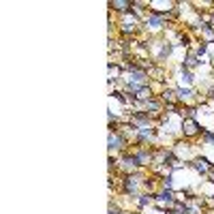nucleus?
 Masks as SVG:
<instances>
[{
	"mask_svg": "<svg viewBox=\"0 0 214 214\" xmlns=\"http://www.w3.org/2000/svg\"><path fill=\"white\" fill-rule=\"evenodd\" d=\"M154 199H159V201H165V204H173V201H176V199H173V193H171L169 188H167V191H163L161 195H156Z\"/></svg>",
	"mask_w": 214,
	"mask_h": 214,
	"instance_id": "obj_1",
	"label": "nucleus"
},
{
	"mask_svg": "<svg viewBox=\"0 0 214 214\" xmlns=\"http://www.w3.org/2000/svg\"><path fill=\"white\" fill-rule=\"evenodd\" d=\"M167 214H176V212H171V210H169V212H167Z\"/></svg>",
	"mask_w": 214,
	"mask_h": 214,
	"instance_id": "obj_3",
	"label": "nucleus"
},
{
	"mask_svg": "<svg viewBox=\"0 0 214 214\" xmlns=\"http://www.w3.org/2000/svg\"><path fill=\"white\" fill-rule=\"evenodd\" d=\"M120 143H122V137H120V135H114V133H111V135H109V148H122Z\"/></svg>",
	"mask_w": 214,
	"mask_h": 214,
	"instance_id": "obj_2",
	"label": "nucleus"
}]
</instances>
